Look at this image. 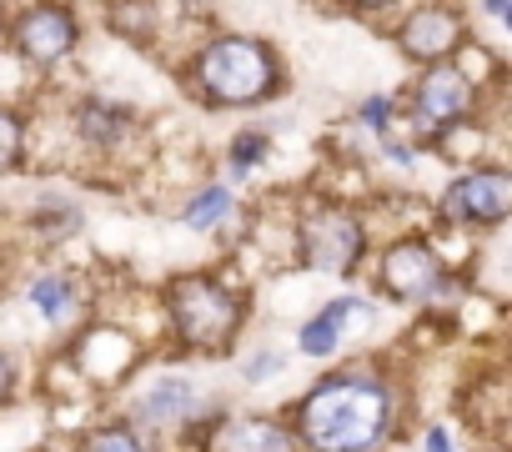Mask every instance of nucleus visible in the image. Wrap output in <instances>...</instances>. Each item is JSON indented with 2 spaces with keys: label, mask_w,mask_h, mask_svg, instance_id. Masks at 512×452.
<instances>
[{
  "label": "nucleus",
  "mask_w": 512,
  "mask_h": 452,
  "mask_svg": "<svg viewBox=\"0 0 512 452\" xmlns=\"http://www.w3.org/2000/svg\"><path fill=\"white\" fill-rule=\"evenodd\" d=\"M407 392L377 362H342L317 372L287 407L302 452H382L402 432Z\"/></svg>",
  "instance_id": "f257e3e1"
},
{
  "label": "nucleus",
  "mask_w": 512,
  "mask_h": 452,
  "mask_svg": "<svg viewBox=\"0 0 512 452\" xmlns=\"http://www.w3.org/2000/svg\"><path fill=\"white\" fill-rule=\"evenodd\" d=\"M171 71H176L181 96L211 116L267 111L292 91V66L282 46L262 31H236V26H216L186 41Z\"/></svg>",
  "instance_id": "f03ea898"
},
{
  "label": "nucleus",
  "mask_w": 512,
  "mask_h": 452,
  "mask_svg": "<svg viewBox=\"0 0 512 452\" xmlns=\"http://www.w3.org/2000/svg\"><path fill=\"white\" fill-rule=\"evenodd\" d=\"M166 332H171V352L176 357H196V362H231L241 347V332L251 322V292L216 272V267H191V272H171L156 292Z\"/></svg>",
  "instance_id": "7ed1b4c3"
},
{
  "label": "nucleus",
  "mask_w": 512,
  "mask_h": 452,
  "mask_svg": "<svg viewBox=\"0 0 512 452\" xmlns=\"http://www.w3.org/2000/svg\"><path fill=\"white\" fill-rule=\"evenodd\" d=\"M287 242H292V262L302 272L337 277V282L362 277V267L377 247L367 206L352 196H332V191H312L292 206Z\"/></svg>",
  "instance_id": "20e7f679"
},
{
  "label": "nucleus",
  "mask_w": 512,
  "mask_h": 452,
  "mask_svg": "<svg viewBox=\"0 0 512 452\" xmlns=\"http://www.w3.org/2000/svg\"><path fill=\"white\" fill-rule=\"evenodd\" d=\"M372 287L392 307H437L467 292V282L447 267L432 232H397L382 247H372Z\"/></svg>",
  "instance_id": "39448f33"
},
{
  "label": "nucleus",
  "mask_w": 512,
  "mask_h": 452,
  "mask_svg": "<svg viewBox=\"0 0 512 452\" xmlns=\"http://www.w3.org/2000/svg\"><path fill=\"white\" fill-rule=\"evenodd\" d=\"M0 46H6L26 71H36V76L61 71L86 46V11H81V0H26V6H11Z\"/></svg>",
  "instance_id": "423d86ee"
},
{
  "label": "nucleus",
  "mask_w": 512,
  "mask_h": 452,
  "mask_svg": "<svg viewBox=\"0 0 512 452\" xmlns=\"http://www.w3.org/2000/svg\"><path fill=\"white\" fill-rule=\"evenodd\" d=\"M477 111H482V91H477L452 61L417 66V76L407 81V91H397L402 136H407L422 156H427V146L437 141V131H447L452 121L477 116Z\"/></svg>",
  "instance_id": "0eeeda50"
},
{
  "label": "nucleus",
  "mask_w": 512,
  "mask_h": 452,
  "mask_svg": "<svg viewBox=\"0 0 512 452\" xmlns=\"http://www.w3.org/2000/svg\"><path fill=\"white\" fill-rule=\"evenodd\" d=\"M512 216V166L497 156L457 166L452 181L432 201V221L452 226V232H497Z\"/></svg>",
  "instance_id": "6e6552de"
},
{
  "label": "nucleus",
  "mask_w": 512,
  "mask_h": 452,
  "mask_svg": "<svg viewBox=\"0 0 512 452\" xmlns=\"http://www.w3.org/2000/svg\"><path fill=\"white\" fill-rule=\"evenodd\" d=\"M472 36V11L467 0H407L402 11H392L387 41L392 51L417 71V66H437L452 61V51Z\"/></svg>",
  "instance_id": "1a4fd4ad"
},
{
  "label": "nucleus",
  "mask_w": 512,
  "mask_h": 452,
  "mask_svg": "<svg viewBox=\"0 0 512 452\" xmlns=\"http://www.w3.org/2000/svg\"><path fill=\"white\" fill-rule=\"evenodd\" d=\"M206 402L211 392L186 367H156V372H136V387L126 392L121 417L151 442H161V437H176Z\"/></svg>",
  "instance_id": "9d476101"
},
{
  "label": "nucleus",
  "mask_w": 512,
  "mask_h": 452,
  "mask_svg": "<svg viewBox=\"0 0 512 452\" xmlns=\"http://www.w3.org/2000/svg\"><path fill=\"white\" fill-rule=\"evenodd\" d=\"M66 126H71L76 146L91 151V156H101V161L121 156L131 141L146 136L141 106L126 101V96H111V91H76L66 101Z\"/></svg>",
  "instance_id": "9b49d317"
},
{
  "label": "nucleus",
  "mask_w": 512,
  "mask_h": 452,
  "mask_svg": "<svg viewBox=\"0 0 512 452\" xmlns=\"http://www.w3.org/2000/svg\"><path fill=\"white\" fill-rule=\"evenodd\" d=\"M21 302L51 327V332H76L91 312V292L86 277L71 267H41L21 282Z\"/></svg>",
  "instance_id": "f8f14e48"
},
{
  "label": "nucleus",
  "mask_w": 512,
  "mask_h": 452,
  "mask_svg": "<svg viewBox=\"0 0 512 452\" xmlns=\"http://www.w3.org/2000/svg\"><path fill=\"white\" fill-rule=\"evenodd\" d=\"M362 322H377V302L362 297V292H337V297H327L307 322H297V352H302L307 362H332V357L342 352L347 332L362 327Z\"/></svg>",
  "instance_id": "ddd939ff"
},
{
  "label": "nucleus",
  "mask_w": 512,
  "mask_h": 452,
  "mask_svg": "<svg viewBox=\"0 0 512 452\" xmlns=\"http://www.w3.org/2000/svg\"><path fill=\"white\" fill-rule=\"evenodd\" d=\"M21 237L36 242V247H46V252L81 242L86 237V201L71 196V191H51V186L36 191V201L21 216Z\"/></svg>",
  "instance_id": "4468645a"
},
{
  "label": "nucleus",
  "mask_w": 512,
  "mask_h": 452,
  "mask_svg": "<svg viewBox=\"0 0 512 452\" xmlns=\"http://www.w3.org/2000/svg\"><path fill=\"white\" fill-rule=\"evenodd\" d=\"M201 452H302L287 417H272V412H226L206 447Z\"/></svg>",
  "instance_id": "2eb2a0df"
},
{
  "label": "nucleus",
  "mask_w": 512,
  "mask_h": 452,
  "mask_svg": "<svg viewBox=\"0 0 512 452\" xmlns=\"http://www.w3.org/2000/svg\"><path fill=\"white\" fill-rule=\"evenodd\" d=\"M101 26L111 31V41L156 51L166 36V0H101Z\"/></svg>",
  "instance_id": "dca6fc26"
},
{
  "label": "nucleus",
  "mask_w": 512,
  "mask_h": 452,
  "mask_svg": "<svg viewBox=\"0 0 512 452\" xmlns=\"http://www.w3.org/2000/svg\"><path fill=\"white\" fill-rule=\"evenodd\" d=\"M272 156H277L272 126L246 121V126H236V131L221 141V176H216V181H226V186L236 191V186H246L262 166H272Z\"/></svg>",
  "instance_id": "f3484780"
},
{
  "label": "nucleus",
  "mask_w": 512,
  "mask_h": 452,
  "mask_svg": "<svg viewBox=\"0 0 512 452\" xmlns=\"http://www.w3.org/2000/svg\"><path fill=\"white\" fill-rule=\"evenodd\" d=\"M236 211H241L236 191H231L226 181L206 176L201 186H191V191L181 196V206H176V221L186 226V232H201V237H211V232H221L226 221H236Z\"/></svg>",
  "instance_id": "a211bd4d"
},
{
  "label": "nucleus",
  "mask_w": 512,
  "mask_h": 452,
  "mask_svg": "<svg viewBox=\"0 0 512 452\" xmlns=\"http://www.w3.org/2000/svg\"><path fill=\"white\" fill-rule=\"evenodd\" d=\"M31 141H36V116L16 101H0V181L31 171Z\"/></svg>",
  "instance_id": "6ab92c4d"
},
{
  "label": "nucleus",
  "mask_w": 512,
  "mask_h": 452,
  "mask_svg": "<svg viewBox=\"0 0 512 452\" xmlns=\"http://www.w3.org/2000/svg\"><path fill=\"white\" fill-rule=\"evenodd\" d=\"M452 66H457V71L482 91V96H487V91H497V96H502V86H507V56H502L492 41H482L477 31L452 51Z\"/></svg>",
  "instance_id": "aec40b11"
},
{
  "label": "nucleus",
  "mask_w": 512,
  "mask_h": 452,
  "mask_svg": "<svg viewBox=\"0 0 512 452\" xmlns=\"http://www.w3.org/2000/svg\"><path fill=\"white\" fill-rule=\"evenodd\" d=\"M71 452H156V442H151L146 432H136V427L116 412V417H96V422L76 437Z\"/></svg>",
  "instance_id": "412c9836"
},
{
  "label": "nucleus",
  "mask_w": 512,
  "mask_h": 452,
  "mask_svg": "<svg viewBox=\"0 0 512 452\" xmlns=\"http://www.w3.org/2000/svg\"><path fill=\"white\" fill-rule=\"evenodd\" d=\"M342 126H352V131L367 136V141H382V136L402 131V121H397V91H362V96L352 101V116H347Z\"/></svg>",
  "instance_id": "4be33fe9"
},
{
  "label": "nucleus",
  "mask_w": 512,
  "mask_h": 452,
  "mask_svg": "<svg viewBox=\"0 0 512 452\" xmlns=\"http://www.w3.org/2000/svg\"><path fill=\"white\" fill-rule=\"evenodd\" d=\"M287 367H292V357H287L282 347H256V352H246V357L236 362V382H241V387H267V382H277Z\"/></svg>",
  "instance_id": "5701e85b"
},
{
  "label": "nucleus",
  "mask_w": 512,
  "mask_h": 452,
  "mask_svg": "<svg viewBox=\"0 0 512 452\" xmlns=\"http://www.w3.org/2000/svg\"><path fill=\"white\" fill-rule=\"evenodd\" d=\"M372 156L382 161V166H392V171H402V176H412L417 166H422V151L402 136V131H392V136H382V141H372Z\"/></svg>",
  "instance_id": "b1692460"
},
{
  "label": "nucleus",
  "mask_w": 512,
  "mask_h": 452,
  "mask_svg": "<svg viewBox=\"0 0 512 452\" xmlns=\"http://www.w3.org/2000/svg\"><path fill=\"white\" fill-rule=\"evenodd\" d=\"M337 6H342L347 16H362V21H382V16L402 11L407 0H337Z\"/></svg>",
  "instance_id": "393cba45"
},
{
  "label": "nucleus",
  "mask_w": 512,
  "mask_h": 452,
  "mask_svg": "<svg viewBox=\"0 0 512 452\" xmlns=\"http://www.w3.org/2000/svg\"><path fill=\"white\" fill-rule=\"evenodd\" d=\"M467 11L482 16L487 26H497V31H512V0H472Z\"/></svg>",
  "instance_id": "a878e982"
},
{
  "label": "nucleus",
  "mask_w": 512,
  "mask_h": 452,
  "mask_svg": "<svg viewBox=\"0 0 512 452\" xmlns=\"http://www.w3.org/2000/svg\"><path fill=\"white\" fill-rule=\"evenodd\" d=\"M16 392H21V362H16L6 347H0V407H11Z\"/></svg>",
  "instance_id": "bb28decb"
},
{
  "label": "nucleus",
  "mask_w": 512,
  "mask_h": 452,
  "mask_svg": "<svg viewBox=\"0 0 512 452\" xmlns=\"http://www.w3.org/2000/svg\"><path fill=\"white\" fill-rule=\"evenodd\" d=\"M422 452H457V442H452L447 427H427L422 432Z\"/></svg>",
  "instance_id": "cd10ccee"
},
{
  "label": "nucleus",
  "mask_w": 512,
  "mask_h": 452,
  "mask_svg": "<svg viewBox=\"0 0 512 452\" xmlns=\"http://www.w3.org/2000/svg\"><path fill=\"white\" fill-rule=\"evenodd\" d=\"M6 272H11V247H6V237H0V282H6Z\"/></svg>",
  "instance_id": "c85d7f7f"
},
{
  "label": "nucleus",
  "mask_w": 512,
  "mask_h": 452,
  "mask_svg": "<svg viewBox=\"0 0 512 452\" xmlns=\"http://www.w3.org/2000/svg\"><path fill=\"white\" fill-rule=\"evenodd\" d=\"M6 11H11V6H6V0H0V36H6Z\"/></svg>",
  "instance_id": "c756f323"
},
{
  "label": "nucleus",
  "mask_w": 512,
  "mask_h": 452,
  "mask_svg": "<svg viewBox=\"0 0 512 452\" xmlns=\"http://www.w3.org/2000/svg\"><path fill=\"white\" fill-rule=\"evenodd\" d=\"M6 6H26V0H6Z\"/></svg>",
  "instance_id": "7c9ffc66"
}]
</instances>
